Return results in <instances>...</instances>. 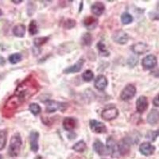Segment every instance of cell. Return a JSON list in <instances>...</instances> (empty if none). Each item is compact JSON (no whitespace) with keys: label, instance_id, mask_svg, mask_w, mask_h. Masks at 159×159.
<instances>
[{"label":"cell","instance_id":"cell-1","mask_svg":"<svg viewBox=\"0 0 159 159\" xmlns=\"http://www.w3.org/2000/svg\"><path fill=\"white\" fill-rule=\"evenodd\" d=\"M38 92V84L33 78H27L17 87L14 96L22 103Z\"/></svg>","mask_w":159,"mask_h":159},{"label":"cell","instance_id":"cell-2","mask_svg":"<svg viewBox=\"0 0 159 159\" xmlns=\"http://www.w3.org/2000/svg\"><path fill=\"white\" fill-rule=\"evenodd\" d=\"M22 141L19 134H15L11 137L10 141L8 154L11 157H17L19 155L22 148Z\"/></svg>","mask_w":159,"mask_h":159},{"label":"cell","instance_id":"cell-3","mask_svg":"<svg viewBox=\"0 0 159 159\" xmlns=\"http://www.w3.org/2000/svg\"><path fill=\"white\" fill-rule=\"evenodd\" d=\"M107 149L108 154H110L112 157H119V156L121 155L119 145L112 137H109L107 139Z\"/></svg>","mask_w":159,"mask_h":159},{"label":"cell","instance_id":"cell-4","mask_svg":"<svg viewBox=\"0 0 159 159\" xmlns=\"http://www.w3.org/2000/svg\"><path fill=\"white\" fill-rule=\"evenodd\" d=\"M101 116L102 118L104 120H106V121H111V120L118 117V116H119V110L117 109V107L111 105V106H109V107L103 109Z\"/></svg>","mask_w":159,"mask_h":159},{"label":"cell","instance_id":"cell-5","mask_svg":"<svg viewBox=\"0 0 159 159\" xmlns=\"http://www.w3.org/2000/svg\"><path fill=\"white\" fill-rule=\"evenodd\" d=\"M45 105H46V107H45V110L46 111L49 112V113H52V112H55L57 110H60L63 111L65 109H66V106H65V103H60V102H57L55 100H50V99H48L45 102Z\"/></svg>","mask_w":159,"mask_h":159},{"label":"cell","instance_id":"cell-6","mask_svg":"<svg viewBox=\"0 0 159 159\" xmlns=\"http://www.w3.org/2000/svg\"><path fill=\"white\" fill-rule=\"evenodd\" d=\"M136 94V88L134 85L131 84H127L126 87L123 89V90L122 91L121 95H120V97L124 101H127L129 99H132L134 97Z\"/></svg>","mask_w":159,"mask_h":159},{"label":"cell","instance_id":"cell-7","mask_svg":"<svg viewBox=\"0 0 159 159\" xmlns=\"http://www.w3.org/2000/svg\"><path fill=\"white\" fill-rule=\"evenodd\" d=\"M157 64V59L156 56L153 54H149L145 57L142 61V65L145 69L150 70L154 69Z\"/></svg>","mask_w":159,"mask_h":159},{"label":"cell","instance_id":"cell-8","mask_svg":"<svg viewBox=\"0 0 159 159\" xmlns=\"http://www.w3.org/2000/svg\"><path fill=\"white\" fill-rule=\"evenodd\" d=\"M89 127L92 132L97 133V134H102V133L107 132V127L103 123L95 120V119H91L89 121Z\"/></svg>","mask_w":159,"mask_h":159},{"label":"cell","instance_id":"cell-9","mask_svg":"<svg viewBox=\"0 0 159 159\" xmlns=\"http://www.w3.org/2000/svg\"><path fill=\"white\" fill-rule=\"evenodd\" d=\"M112 39H113V41L119 44V45H125V44H127V42H128L129 36L125 31L119 30L116 31L113 34V35H112Z\"/></svg>","mask_w":159,"mask_h":159},{"label":"cell","instance_id":"cell-10","mask_svg":"<svg viewBox=\"0 0 159 159\" xmlns=\"http://www.w3.org/2000/svg\"><path fill=\"white\" fill-rule=\"evenodd\" d=\"M131 50L138 55H142L147 53L150 50V47L148 45L144 42H138V43L134 44L131 46Z\"/></svg>","mask_w":159,"mask_h":159},{"label":"cell","instance_id":"cell-11","mask_svg":"<svg viewBox=\"0 0 159 159\" xmlns=\"http://www.w3.org/2000/svg\"><path fill=\"white\" fill-rule=\"evenodd\" d=\"M148 99L146 96H139L136 101V110L139 113H143L148 108Z\"/></svg>","mask_w":159,"mask_h":159},{"label":"cell","instance_id":"cell-12","mask_svg":"<svg viewBox=\"0 0 159 159\" xmlns=\"http://www.w3.org/2000/svg\"><path fill=\"white\" fill-rule=\"evenodd\" d=\"M84 60L81 58L77 62H76L74 65H71V66L68 67L67 69H65L63 71V72L65 73V74H69V73H75V72H80L82 69V68H83V65L84 64Z\"/></svg>","mask_w":159,"mask_h":159},{"label":"cell","instance_id":"cell-13","mask_svg":"<svg viewBox=\"0 0 159 159\" xmlns=\"http://www.w3.org/2000/svg\"><path fill=\"white\" fill-rule=\"evenodd\" d=\"M139 151L145 156H150L155 151V147L150 143H143L139 147Z\"/></svg>","mask_w":159,"mask_h":159},{"label":"cell","instance_id":"cell-14","mask_svg":"<svg viewBox=\"0 0 159 159\" xmlns=\"http://www.w3.org/2000/svg\"><path fill=\"white\" fill-rule=\"evenodd\" d=\"M38 139H39L38 132H31L30 134V145L31 150L34 153H37L38 150Z\"/></svg>","mask_w":159,"mask_h":159},{"label":"cell","instance_id":"cell-15","mask_svg":"<svg viewBox=\"0 0 159 159\" xmlns=\"http://www.w3.org/2000/svg\"><path fill=\"white\" fill-rule=\"evenodd\" d=\"M107 80L106 76L103 75H99L95 80V87L99 91H103L107 86Z\"/></svg>","mask_w":159,"mask_h":159},{"label":"cell","instance_id":"cell-16","mask_svg":"<svg viewBox=\"0 0 159 159\" xmlns=\"http://www.w3.org/2000/svg\"><path fill=\"white\" fill-rule=\"evenodd\" d=\"M93 149H94L95 152L97 153L99 155L103 156L108 154L107 147H105V146L103 144V143H102L101 141H99V139H97V140H96V141L94 142Z\"/></svg>","mask_w":159,"mask_h":159},{"label":"cell","instance_id":"cell-17","mask_svg":"<svg viewBox=\"0 0 159 159\" xmlns=\"http://www.w3.org/2000/svg\"><path fill=\"white\" fill-rule=\"evenodd\" d=\"M76 127V120L74 118L66 117L63 120V127L67 131H72Z\"/></svg>","mask_w":159,"mask_h":159},{"label":"cell","instance_id":"cell-18","mask_svg":"<svg viewBox=\"0 0 159 159\" xmlns=\"http://www.w3.org/2000/svg\"><path fill=\"white\" fill-rule=\"evenodd\" d=\"M147 123L150 125H155L159 123V111L153 109L147 116Z\"/></svg>","mask_w":159,"mask_h":159},{"label":"cell","instance_id":"cell-19","mask_svg":"<svg viewBox=\"0 0 159 159\" xmlns=\"http://www.w3.org/2000/svg\"><path fill=\"white\" fill-rule=\"evenodd\" d=\"M105 6L101 2H95L91 7V11H92V14L96 16H100V15L104 12Z\"/></svg>","mask_w":159,"mask_h":159},{"label":"cell","instance_id":"cell-20","mask_svg":"<svg viewBox=\"0 0 159 159\" xmlns=\"http://www.w3.org/2000/svg\"><path fill=\"white\" fill-rule=\"evenodd\" d=\"M25 25L23 24H18L13 28V34L15 37L18 38H23L25 34V30H26Z\"/></svg>","mask_w":159,"mask_h":159},{"label":"cell","instance_id":"cell-21","mask_svg":"<svg viewBox=\"0 0 159 159\" xmlns=\"http://www.w3.org/2000/svg\"><path fill=\"white\" fill-rule=\"evenodd\" d=\"M84 25L89 29H93L97 25V19L95 17L89 16L84 20Z\"/></svg>","mask_w":159,"mask_h":159},{"label":"cell","instance_id":"cell-22","mask_svg":"<svg viewBox=\"0 0 159 159\" xmlns=\"http://www.w3.org/2000/svg\"><path fill=\"white\" fill-rule=\"evenodd\" d=\"M87 149V145L85 143L84 141L83 140H80V141L77 142L76 144L72 147V150H75L76 152L78 153H82V152H84Z\"/></svg>","mask_w":159,"mask_h":159},{"label":"cell","instance_id":"cell-23","mask_svg":"<svg viewBox=\"0 0 159 159\" xmlns=\"http://www.w3.org/2000/svg\"><path fill=\"white\" fill-rule=\"evenodd\" d=\"M22 54H21V53H18V52H17V53H13V54H11V56L9 57V58H8L10 63L12 64V65L18 64V62H20L22 61Z\"/></svg>","mask_w":159,"mask_h":159},{"label":"cell","instance_id":"cell-24","mask_svg":"<svg viewBox=\"0 0 159 159\" xmlns=\"http://www.w3.org/2000/svg\"><path fill=\"white\" fill-rule=\"evenodd\" d=\"M29 110L30 111V112L32 113L34 116H38V115L41 113V111H42V108L40 107L39 105L36 103H30L29 106Z\"/></svg>","mask_w":159,"mask_h":159},{"label":"cell","instance_id":"cell-25","mask_svg":"<svg viewBox=\"0 0 159 159\" xmlns=\"http://www.w3.org/2000/svg\"><path fill=\"white\" fill-rule=\"evenodd\" d=\"M121 22L124 25H128L133 22V17L129 13L125 12L121 15Z\"/></svg>","mask_w":159,"mask_h":159},{"label":"cell","instance_id":"cell-26","mask_svg":"<svg viewBox=\"0 0 159 159\" xmlns=\"http://www.w3.org/2000/svg\"><path fill=\"white\" fill-rule=\"evenodd\" d=\"M49 37H41V38H37L34 40V44L36 47H41L42 45L45 44L49 40Z\"/></svg>","mask_w":159,"mask_h":159},{"label":"cell","instance_id":"cell-27","mask_svg":"<svg viewBox=\"0 0 159 159\" xmlns=\"http://www.w3.org/2000/svg\"><path fill=\"white\" fill-rule=\"evenodd\" d=\"M7 135V131H5V130H1L0 131V150H3L4 147H6Z\"/></svg>","mask_w":159,"mask_h":159},{"label":"cell","instance_id":"cell-28","mask_svg":"<svg viewBox=\"0 0 159 159\" xmlns=\"http://www.w3.org/2000/svg\"><path fill=\"white\" fill-rule=\"evenodd\" d=\"M29 33L30 35H35L38 34V25L35 20H32L29 25Z\"/></svg>","mask_w":159,"mask_h":159},{"label":"cell","instance_id":"cell-29","mask_svg":"<svg viewBox=\"0 0 159 159\" xmlns=\"http://www.w3.org/2000/svg\"><path fill=\"white\" fill-rule=\"evenodd\" d=\"M82 78L84 81L90 82L93 78H94V73L92 70H86L83 74H82Z\"/></svg>","mask_w":159,"mask_h":159},{"label":"cell","instance_id":"cell-30","mask_svg":"<svg viewBox=\"0 0 159 159\" xmlns=\"http://www.w3.org/2000/svg\"><path fill=\"white\" fill-rule=\"evenodd\" d=\"M159 136V130H150L147 132V139H150V141H155L157 138Z\"/></svg>","mask_w":159,"mask_h":159},{"label":"cell","instance_id":"cell-31","mask_svg":"<svg viewBox=\"0 0 159 159\" xmlns=\"http://www.w3.org/2000/svg\"><path fill=\"white\" fill-rule=\"evenodd\" d=\"M82 42H83V44L84 45H90L92 44V35L89 33H86L84 34L83 35L82 37Z\"/></svg>","mask_w":159,"mask_h":159},{"label":"cell","instance_id":"cell-32","mask_svg":"<svg viewBox=\"0 0 159 159\" xmlns=\"http://www.w3.org/2000/svg\"><path fill=\"white\" fill-rule=\"evenodd\" d=\"M75 25H76V21L74 19H71V18L66 20L64 23V26H65V29L67 30H70L75 27Z\"/></svg>","mask_w":159,"mask_h":159},{"label":"cell","instance_id":"cell-33","mask_svg":"<svg viewBox=\"0 0 159 159\" xmlns=\"http://www.w3.org/2000/svg\"><path fill=\"white\" fill-rule=\"evenodd\" d=\"M97 47L98 49H99V52L101 53V55H104V56L106 57L108 56L109 52L107 50H106V49H105V45L103 42H99V43L97 44Z\"/></svg>","mask_w":159,"mask_h":159},{"label":"cell","instance_id":"cell-34","mask_svg":"<svg viewBox=\"0 0 159 159\" xmlns=\"http://www.w3.org/2000/svg\"><path fill=\"white\" fill-rule=\"evenodd\" d=\"M153 103L155 107H159V94L157 95V96L154 97V100H153Z\"/></svg>","mask_w":159,"mask_h":159},{"label":"cell","instance_id":"cell-35","mask_svg":"<svg viewBox=\"0 0 159 159\" xmlns=\"http://www.w3.org/2000/svg\"><path fill=\"white\" fill-rule=\"evenodd\" d=\"M6 63V61L2 57L0 56V66H3Z\"/></svg>","mask_w":159,"mask_h":159},{"label":"cell","instance_id":"cell-36","mask_svg":"<svg viewBox=\"0 0 159 159\" xmlns=\"http://www.w3.org/2000/svg\"><path fill=\"white\" fill-rule=\"evenodd\" d=\"M152 74H153V76H155V77H158L159 78V69H157V70L154 71V72H152Z\"/></svg>","mask_w":159,"mask_h":159},{"label":"cell","instance_id":"cell-37","mask_svg":"<svg viewBox=\"0 0 159 159\" xmlns=\"http://www.w3.org/2000/svg\"><path fill=\"white\" fill-rule=\"evenodd\" d=\"M22 2V0H19V1H15V0H12V2H14V3H15V4H19V3H21Z\"/></svg>","mask_w":159,"mask_h":159},{"label":"cell","instance_id":"cell-38","mask_svg":"<svg viewBox=\"0 0 159 159\" xmlns=\"http://www.w3.org/2000/svg\"><path fill=\"white\" fill-rule=\"evenodd\" d=\"M2 10L0 9V17L2 16Z\"/></svg>","mask_w":159,"mask_h":159},{"label":"cell","instance_id":"cell-39","mask_svg":"<svg viewBox=\"0 0 159 159\" xmlns=\"http://www.w3.org/2000/svg\"><path fill=\"white\" fill-rule=\"evenodd\" d=\"M0 159H2V156L0 155Z\"/></svg>","mask_w":159,"mask_h":159}]
</instances>
